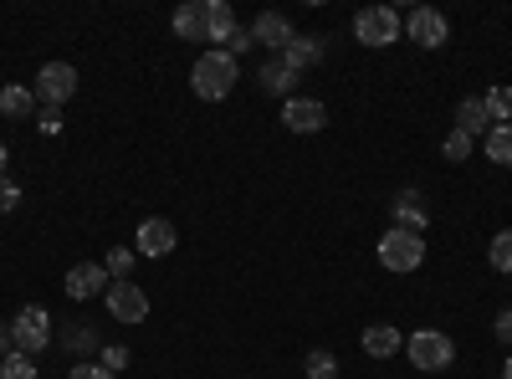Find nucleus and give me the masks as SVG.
<instances>
[{
	"mask_svg": "<svg viewBox=\"0 0 512 379\" xmlns=\"http://www.w3.org/2000/svg\"><path fill=\"white\" fill-rule=\"evenodd\" d=\"M497 339L512 349V308H502V313H497Z\"/></svg>",
	"mask_w": 512,
	"mask_h": 379,
	"instance_id": "72a5a7b5",
	"label": "nucleus"
},
{
	"mask_svg": "<svg viewBox=\"0 0 512 379\" xmlns=\"http://www.w3.org/2000/svg\"><path fill=\"white\" fill-rule=\"evenodd\" d=\"M103 267H108V277H113V282H128V272H134V246H113Z\"/></svg>",
	"mask_w": 512,
	"mask_h": 379,
	"instance_id": "b1692460",
	"label": "nucleus"
},
{
	"mask_svg": "<svg viewBox=\"0 0 512 379\" xmlns=\"http://www.w3.org/2000/svg\"><path fill=\"white\" fill-rule=\"evenodd\" d=\"M67 379H113V374H108L103 364H77V369H72Z\"/></svg>",
	"mask_w": 512,
	"mask_h": 379,
	"instance_id": "2f4dec72",
	"label": "nucleus"
},
{
	"mask_svg": "<svg viewBox=\"0 0 512 379\" xmlns=\"http://www.w3.org/2000/svg\"><path fill=\"white\" fill-rule=\"evenodd\" d=\"M0 379H36V364H31V354H6L0 359Z\"/></svg>",
	"mask_w": 512,
	"mask_h": 379,
	"instance_id": "393cba45",
	"label": "nucleus"
},
{
	"mask_svg": "<svg viewBox=\"0 0 512 379\" xmlns=\"http://www.w3.org/2000/svg\"><path fill=\"white\" fill-rule=\"evenodd\" d=\"M31 93H36L41 108H62L77 93V67L72 62H47V67L36 72V88Z\"/></svg>",
	"mask_w": 512,
	"mask_h": 379,
	"instance_id": "39448f33",
	"label": "nucleus"
},
{
	"mask_svg": "<svg viewBox=\"0 0 512 379\" xmlns=\"http://www.w3.org/2000/svg\"><path fill=\"white\" fill-rule=\"evenodd\" d=\"M6 159H11V154H6V144H0V175H6Z\"/></svg>",
	"mask_w": 512,
	"mask_h": 379,
	"instance_id": "f704fd0d",
	"label": "nucleus"
},
{
	"mask_svg": "<svg viewBox=\"0 0 512 379\" xmlns=\"http://www.w3.org/2000/svg\"><path fill=\"white\" fill-rule=\"evenodd\" d=\"M441 154H446L451 164H466V154H472V139H466V134L456 129V134H451V139L441 144Z\"/></svg>",
	"mask_w": 512,
	"mask_h": 379,
	"instance_id": "cd10ccee",
	"label": "nucleus"
},
{
	"mask_svg": "<svg viewBox=\"0 0 512 379\" xmlns=\"http://www.w3.org/2000/svg\"><path fill=\"white\" fill-rule=\"evenodd\" d=\"M390 210H395V226H400V231H415V236H425V221H431V210H425V200H420L415 190H400Z\"/></svg>",
	"mask_w": 512,
	"mask_h": 379,
	"instance_id": "4468645a",
	"label": "nucleus"
},
{
	"mask_svg": "<svg viewBox=\"0 0 512 379\" xmlns=\"http://www.w3.org/2000/svg\"><path fill=\"white\" fill-rule=\"evenodd\" d=\"M123 364H128V349H118V344H113V349H103V369H108V374H113V369H123Z\"/></svg>",
	"mask_w": 512,
	"mask_h": 379,
	"instance_id": "473e14b6",
	"label": "nucleus"
},
{
	"mask_svg": "<svg viewBox=\"0 0 512 379\" xmlns=\"http://www.w3.org/2000/svg\"><path fill=\"white\" fill-rule=\"evenodd\" d=\"M108 287H113V277H108L103 262H77L67 272V298H77V303H88L93 292H108Z\"/></svg>",
	"mask_w": 512,
	"mask_h": 379,
	"instance_id": "9b49d317",
	"label": "nucleus"
},
{
	"mask_svg": "<svg viewBox=\"0 0 512 379\" xmlns=\"http://www.w3.org/2000/svg\"><path fill=\"white\" fill-rule=\"evenodd\" d=\"M420 262H425V241H420L415 231H400V226H395V231L379 236V267H384V272H400V277H405V272H415Z\"/></svg>",
	"mask_w": 512,
	"mask_h": 379,
	"instance_id": "20e7f679",
	"label": "nucleus"
},
{
	"mask_svg": "<svg viewBox=\"0 0 512 379\" xmlns=\"http://www.w3.org/2000/svg\"><path fill=\"white\" fill-rule=\"evenodd\" d=\"M282 123L292 134H318L323 123H328V108L318 103V98H287V108H282Z\"/></svg>",
	"mask_w": 512,
	"mask_h": 379,
	"instance_id": "f8f14e48",
	"label": "nucleus"
},
{
	"mask_svg": "<svg viewBox=\"0 0 512 379\" xmlns=\"http://www.w3.org/2000/svg\"><path fill=\"white\" fill-rule=\"evenodd\" d=\"M103 298H108V313H113L118 323H128V328L149 318V292H144L134 277H128V282H113Z\"/></svg>",
	"mask_w": 512,
	"mask_h": 379,
	"instance_id": "0eeeda50",
	"label": "nucleus"
},
{
	"mask_svg": "<svg viewBox=\"0 0 512 379\" xmlns=\"http://www.w3.org/2000/svg\"><path fill=\"white\" fill-rule=\"evenodd\" d=\"M308 379H338V359L328 349H313L308 354Z\"/></svg>",
	"mask_w": 512,
	"mask_h": 379,
	"instance_id": "bb28decb",
	"label": "nucleus"
},
{
	"mask_svg": "<svg viewBox=\"0 0 512 379\" xmlns=\"http://www.w3.org/2000/svg\"><path fill=\"white\" fill-rule=\"evenodd\" d=\"M62 344L67 349H98V333H88V323H62Z\"/></svg>",
	"mask_w": 512,
	"mask_h": 379,
	"instance_id": "a878e982",
	"label": "nucleus"
},
{
	"mask_svg": "<svg viewBox=\"0 0 512 379\" xmlns=\"http://www.w3.org/2000/svg\"><path fill=\"white\" fill-rule=\"evenodd\" d=\"M231 31H236V11L226 0H210V41H231Z\"/></svg>",
	"mask_w": 512,
	"mask_h": 379,
	"instance_id": "412c9836",
	"label": "nucleus"
},
{
	"mask_svg": "<svg viewBox=\"0 0 512 379\" xmlns=\"http://www.w3.org/2000/svg\"><path fill=\"white\" fill-rule=\"evenodd\" d=\"M487 262H492V272H512V231H497V236H492Z\"/></svg>",
	"mask_w": 512,
	"mask_h": 379,
	"instance_id": "5701e85b",
	"label": "nucleus"
},
{
	"mask_svg": "<svg viewBox=\"0 0 512 379\" xmlns=\"http://www.w3.org/2000/svg\"><path fill=\"white\" fill-rule=\"evenodd\" d=\"M251 41H256V47H267L272 57H282V52L292 47V41H297V31H292V21H287V16L262 11V16L251 21Z\"/></svg>",
	"mask_w": 512,
	"mask_h": 379,
	"instance_id": "1a4fd4ad",
	"label": "nucleus"
},
{
	"mask_svg": "<svg viewBox=\"0 0 512 379\" xmlns=\"http://www.w3.org/2000/svg\"><path fill=\"white\" fill-rule=\"evenodd\" d=\"M405 354H410V364H415L420 374H441V369H451V359H456V344L446 339L441 328H420V333H410Z\"/></svg>",
	"mask_w": 512,
	"mask_h": 379,
	"instance_id": "7ed1b4c3",
	"label": "nucleus"
},
{
	"mask_svg": "<svg viewBox=\"0 0 512 379\" xmlns=\"http://www.w3.org/2000/svg\"><path fill=\"white\" fill-rule=\"evenodd\" d=\"M354 36L364 41V47H390V41H400V11L390 6H369L354 16Z\"/></svg>",
	"mask_w": 512,
	"mask_h": 379,
	"instance_id": "423d86ee",
	"label": "nucleus"
},
{
	"mask_svg": "<svg viewBox=\"0 0 512 379\" xmlns=\"http://www.w3.org/2000/svg\"><path fill=\"white\" fill-rule=\"evenodd\" d=\"M236 77H241V62H236L226 47H216V52H200V57H195L190 88H195V98H205V103H221V98H231Z\"/></svg>",
	"mask_w": 512,
	"mask_h": 379,
	"instance_id": "f257e3e1",
	"label": "nucleus"
},
{
	"mask_svg": "<svg viewBox=\"0 0 512 379\" xmlns=\"http://www.w3.org/2000/svg\"><path fill=\"white\" fill-rule=\"evenodd\" d=\"M6 333H11V349H16V354H31V359H36L41 349H52V318H47V308H36V303L21 308Z\"/></svg>",
	"mask_w": 512,
	"mask_h": 379,
	"instance_id": "f03ea898",
	"label": "nucleus"
},
{
	"mask_svg": "<svg viewBox=\"0 0 512 379\" xmlns=\"http://www.w3.org/2000/svg\"><path fill=\"white\" fill-rule=\"evenodd\" d=\"M175 246H180V231H175V221H164V216H149L139 226V241H134L139 257H169Z\"/></svg>",
	"mask_w": 512,
	"mask_h": 379,
	"instance_id": "9d476101",
	"label": "nucleus"
},
{
	"mask_svg": "<svg viewBox=\"0 0 512 379\" xmlns=\"http://www.w3.org/2000/svg\"><path fill=\"white\" fill-rule=\"evenodd\" d=\"M0 349H6V333H0ZM0 359H6V354H0Z\"/></svg>",
	"mask_w": 512,
	"mask_h": 379,
	"instance_id": "e433bc0d",
	"label": "nucleus"
},
{
	"mask_svg": "<svg viewBox=\"0 0 512 379\" xmlns=\"http://www.w3.org/2000/svg\"><path fill=\"white\" fill-rule=\"evenodd\" d=\"M400 349H405L400 328H390V323L364 328V354H369V359H390V354H400Z\"/></svg>",
	"mask_w": 512,
	"mask_h": 379,
	"instance_id": "dca6fc26",
	"label": "nucleus"
},
{
	"mask_svg": "<svg viewBox=\"0 0 512 379\" xmlns=\"http://www.w3.org/2000/svg\"><path fill=\"white\" fill-rule=\"evenodd\" d=\"M175 36L180 41H210V0H190L175 11Z\"/></svg>",
	"mask_w": 512,
	"mask_h": 379,
	"instance_id": "ddd939ff",
	"label": "nucleus"
},
{
	"mask_svg": "<svg viewBox=\"0 0 512 379\" xmlns=\"http://www.w3.org/2000/svg\"><path fill=\"white\" fill-rule=\"evenodd\" d=\"M251 47H256V41H251V26H236V31H231V47H226V52H231V57H241V52H251Z\"/></svg>",
	"mask_w": 512,
	"mask_h": 379,
	"instance_id": "7c9ffc66",
	"label": "nucleus"
},
{
	"mask_svg": "<svg viewBox=\"0 0 512 379\" xmlns=\"http://www.w3.org/2000/svg\"><path fill=\"white\" fill-rule=\"evenodd\" d=\"M482 103L492 113V129H497V123H512V88H487Z\"/></svg>",
	"mask_w": 512,
	"mask_h": 379,
	"instance_id": "4be33fe9",
	"label": "nucleus"
},
{
	"mask_svg": "<svg viewBox=\"0 0 512 379\" xmlns=\"http://www.w3.org/2000/svg\"><path fill=\"white\" fill-rule=\"evenodd\" d=\"M487 159L502 164V170H512V123H497V129L487 134Z\"/></svg>",
	"mask_w": 512,
	"mask_h": 379,
	"instance_id": "aec40b11",
	"label": "nucleus"
},
{
	"mask_svg": "<svg viewBox=\"0 0 512 379\" xmlns=\"http://www.w3.org/2000/svg\"><path fill=\"white\" fill-rule=\"evenodd\" d=\"M405 31H410L415 47H425V52L446 47V36H451L446 16H441V11H431V6H415V11H410V21H405Z\"/></svg>",
	"mask_w": 512,
	"mask_h": 379,
	"instance_id": "6e6552de",
	"label": "nucleus"
},
{
	"mask_svg": "<svg viewBox=\"0 0 512 379\" xmlns=\"http://www.w3.org/2000/svg\"><path fill=\"white\" fill-rule=\"evenodd\" d=\"M256 82H262V93H272V98H282L292 82H297V72L287 67V57H267L262 62V72H256Z\"/></svg>",
	"mask_w": 512,
	"mask_h": 379,
	"instance_id": "f3484780",
	"label": "nucleus"
},
{
	"mask_svg": "<svg viewBox=\"0 0 512 379\" xmlns=\"http://www.w3.org/2000/svg\"><path fill=\"white\" fill-rule=\"evenodd\" d=\"M0 113H6V118H31V113H36V93L21 88V82L0 88Z\"/></svg>",
	"mask_w": 512,
	"mask_h": 379,
	"instance_id": "6ab92c4d",
	"label": "nucleus"
},
{
	"mask_svg": "<svg viewBox=\"0 0 512 379\" xmlns=\"http://www.w3.org/2000/svg\"><path fill=\"white\" fill-rule=\"evenodd\" d=\"M16 205H21V185L0 175V216H6V210H16Z\"/></svg>",
	"mask_w": 512,
	"mask_h": 379,
	"instance_id": "c756f323",
	"label": "nucleus"
},
{
	"mask_svg": "<svg viewBox=\"0 0 512 379\" xmlns=\"http://www.w3.org/2000/svg\"><path fill=\"white\" fill-rule=\"evenodd\" d=\"M36 129L47 134V139L62 134V108H36Z\"/></svg>",
	"mask_w": 512,
	"mask_h": 379,
	"instance_id": "c85d7f7f",
	"label": "nucleus"
},
{
	"mask_svg": "<svg viewBox=\"0 0 512 379\" xmlns=\"http://www.w3.org/2000/svg\"><path fill=\"white\" fill-rule=\"evenodd\" d=\"M502 379H512V359H507V364H502Z\"/></svg>",
	"mask_w": 512,
	"mask_h": 379,
	"instance_id": "c9c22d12",
	"label": "nucleus"
},
{
	"mask_svg": "<svg viewBox=\"0 0 512 379\" xmlns=\"http://www.w3.org/2000/svg\"><path fill=\"white\" fill-rule=\"evenodd\" d=\"M282 57H287V67H292V72H303V67H318V62H323V36H297L292 47L282 52Z\"/></svg>",
	"mask_w": 512,
	"mask_h": 379,
	"instance_id": "a211bd4d",
	"label": "nucleus"
},
{
	"mask_svg": "<svg viewBox=\"0 0 512 379\" xmlns=\"http://www.w3.org/2000/svg\"><path fill=\"white\" fill-rule=\"evenodd\" d=\"M456 129H461L466 139L492 134V113H487V103H482V98H461V108H456Z\"/></svg>",
	"mask_w": 512,
	"mask_h": 379,
	"instance_id": "2eb2a0df",
	"label": "nucleus"
}]
</instances>
